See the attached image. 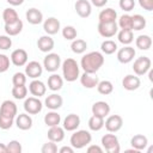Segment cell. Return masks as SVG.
Returning <instances> with one entry per match:
<instances>
[{
    "label": "cell",
    "mask_w": 153,
    "mask_h": 153,
    "mask_svg": "<svg viewBox=\"0 0 153 153\" xmlns=\"http://www.w3.org/2000/svg\"><path fill=\"white\" fill-rule=\"evenodd\" d=\"M100 50L106 55H111L117 50V44L111 39H106L100 44Z\"/></svg>",
    "instance_id": "38"
},
{
    "label": "cell",
    "mask_w": 153,
    "mask_h": 153,
    "mask_svg": "<svg viewBox=\"0 0 153 153\" xmlns=\"http://www.w3.org/2000/svg\"><path fill=\"white\" fill-rule=\"evenodd\" d=\"M102 146L108 153L120 152V142L115 134H105L102 137Z\"/></svg>",
    "instance_id": "4"
},
{
    "label": "cell",
    "mask_w": 153,
    "mask_h": 153,
    "mask_svg": "<svg viewBox=\"0 0 153 153\" xmlns=\"http://www.w3.org/2000/svg\"><path fill=\"white\" fill-rule=\"evenodd\" d=\"M87 152H88V153H93V152L102 153V152H103V148L99 147V146H96V145H91V146L87 147Z\"/></svg>",
    "instance_id": "50"
},
{
    "label": "cell",
    "mask_w": 153,
    "mask_h": 153,
    "mask_svg": "<svg viewBox=\"0 0 153 153\" xmlns=\"http://www.w3.org/2000/svg\"><path fill=\"white\" fill-rule=\"evenodd\" d=\"M118 31V25L116 22L112 23H98V32L104 38L114 37Z\"/></svg>",
    "instance_id": "7"
},
{
    "label": "cell",
    "mask_w": 153,
    "mask_h": 153,
    "mask_svg": "<svg viewBox=\"0 0 153 153\" xmlns=\"http://www.w3.org/2000/svg\"><path fill=\"white\" fill-rule=\"evenodd\" d=\"M61 67H62V75L65 80H67L68 82H73L79 78L80 67L74 59H71V57L66 59L62 62Z\"/></svg>",
    "instance_id": "2"
},
{
    "label": "cell",
    "mask_w": 153,
    "mask_h": 153,
    "mask_svg": "<svg viewBox=\"0 0 153 153\" xmlns=\"http://www.w3.org/2000/svg\"><path fill=\"white\" fill-rule=\"evenodd\" d=\"M54 45H55V42L54 39L49 36V35H44V36H41L37 41V47L38 49L42 51V53H49L54 49Z\"/></svg>",
    "instance_id": "20"
},
{
    "label": "cell",
    "mask_w": 153,
    "mask_h": 153,
    "mask_svg": "<svg viewBox=\"0 0 153 153\" xmlns=\"http://www.w3.org/2000/svg\"><path fill=\"white\" fill-rule=\"evenodd\" d=\"M80 126V117L76 114H69L63 120V129L67 131H74Z\"/></svg>",
    "instance_id": "19"
},
{
    "label": "cell",
    "mask_w": 153,
    "mask_h": 153,
    "mask_svg": "<svg viewBox=\"0 0 153 153\" xmlns=\"http://www.w3.org/2000/svg\"><path fill=\"white\" fill-rule=\"evenodd\" d=\"M63 86V79L59 75L53 73L49 78H48V88L51 91H59L61 90Z\"/></svg>",
    "instance_id": "29"
},
{
    "label": "cell",
    "mask_w": 153,
    "mask_h": 153,
    "mask_svg": "<svg viewBox=\"0 0 153 153\" xmlns=\"http://www.w3.org/2000/svg\"><path fill=\"white\" fill-rule=\"evenodd\" d=\"M123 126V118L120 115H111L104 121V127L109 133L118 131Z\"/></svg>",
    "instance_id": "9"
},
{
    "label": "cell",
    "mask_w": 153,
    "mask_h": 153,
    "mask_svg": "<svg viewBox=\"0 0 153 153\" xmlns=\"http://www.w3.org/2000/svg\"><path fill=\"white\" fill-rule=\"evenodd\" d=\"M76 35H78L76 29H75L74 26H72V25H67V26H65V27L62 29V36H63V38L67 39V41H73V39H75V38H76Z\"/></svg>",
    "instance_id": "39"
},
{
    "label": "cell",
    "mask_w": 153,
    "mask_h": 153,
    "mask_svg": "<svg viewBox=\"0 0 153 153\" xmlns=\"http://www.w3.org/2000/svg\"><path fill=\"white\" fill-rule=\"evenodd\" d=\"M13 122H14V118L0 115V128H1V129H4V130L10 129V128L13 126Z\"/></svg>",
    "instance_id": "45"
},
{
    "label": "cell",
    "mask_w": 153,
    "mask_h": 153,
    "mask_svg": "<svg viewBox=\"0 0 153 153\" xmlns=\"http://www.w3.org/2000/svg\"><path fill=\"white\" fill-rule=\"evenodd\" d=\"M16 126L20 130H29L32 127V118H31V116L27 112L26 114H19L16 117Z\"/></svg>",
    "instance_id": "23"
},
{
    "label": "cell",
    "mask_w": 153,
    "mask_h": 153,
    "mask_svg": "<svg viewBox=\"0 0 153 153\" xmlns=\"http://www.w3.org/2000/svg\"><path fill=\"white\" fill-rule=\"evenodd\" d=\"M6 1L12 6H19V5H22L24 2V0H6Z\"/></svg>",
    "instance_id": "53"
},
{
    "label": "cell",
    "mask_w": 153,
    "mask_h": 153,
    "mask_svg": "<svg viewBox=\"0 0 153 153\" xmlns=\"http://www.w3.org/2000/svg\"><path fill=\"white\" fill-rule=\"evenodd\" d=\"M80 82L85 88H94L98 85L99 79L97 75H94V73L84 72V74L80 76Z\"/></svg>",
    "instance_id": "21"
},
{
    "label": "cell",
    "mask_w": 153,
    "mask_h": 153,
    "mask_svg": "<svg viewBox=\"0 0 153 153\" xmlns=\"http://www.w3.org/2000/svg\"><path fill=\"white\" fill-rule=\"evenodd\" d=\"M92 141V135L90 134V131L87 130H76L74 134H72L71 136V146L74 149H81L84 147H86L87 145H90Z\"/></svg>",
    "instance_id": "3"
},
{
    "label": "cell",
    "mask_w": 153,
    "mask_h": 153,
    "mask_svg": "<svg viewBox=\"0 0 153 153\" xmlns=\"http://www.w3.org/2000/svg\"><path fill=\"white\" fill-rule=\"evenodd\" d=\"M145 26H146V19L143 16H141V14L131 16V30L140 31V30L145 29Z\"/></svg>",
    "instance_id": "34"
},
{
    "label": "cell",
    "mask_w": 153,
    "mask_h": 153,
    "mask_svg": "<svg viewBox=\"0 0 153 153\" xmlns=\"http://www.w3.org/2000/svg\"><path fill=\"white\" fill-rule=\"evenodd\" d=\"M130 145L134 149L141 152L143 151L148 145V139L142 134H136L130 139Z\"/></svg>",
    "instance_id": "25"
},
{
    "label": "cell",
    "mask_w": 153,
    "mask_h": 153,
    "mask_svg": "<svg viewBox=\"0 0 153 153\" xmlns=\"http://www.w3.org/2000/svg\"><path fill=\"white\" fill-rule=\"evenodd\" d=\"M10 68V57L5 54H0V73L6 72Z\"/></svg>",
    "instance_id": "47"
},
{
    "label": "cell",
    "mask_w": 153,
    "mask_h": 153,
    "mask_svg": "<svg viewBox=\"0 0 153 153\" xmlns=\"http://www.w3.org/2000/svg\"><path fill=\"white\" fill-rule=\"evenodd\" d=\"M97 90L100 94H104V96H108L110 93H112L114 91V85L111 81L109 80H103V81H99L98 85H97Z\"/></svg>",
    "instance_id": "37"
},
{
    "label": "cell",
    "mask_w": 153,
    "mask_h": 153,
    "mask_svg": "<svg viewBox=\"0 0 153 153\" xmlns=\"http://www.w3.org/2000/svg\"><path fill=\"white\" fill-rule=\"evenodd\" d=\"M118 5H120L121 10H123V11H126V12H129V11H131V10L134 8L135 1H134V0H120Z\"/></svg>",
    "instance_id": "48"
},
{
    "label": "cell",
    "mask_w": 153,
    "mask_h": 153,
    "mask_svg": "<svg viewBox=\"0 0 153 153\" xmlns=\"http://www.w3.org/2000/svg\"><path fill=\"white\" fill-rule=\"evenodd\" d=\"M140 85H141V81H140V78L137 75L128 74L122 80V86L127 91H135V90H137L140 87Z\"/></svg>",
    "instance_id": "15"
},
{
    "label": "cell",
    "mask_w": 153,
    "mask_h": 153,
    "mask_svg": "<svg viewBox=\"0 0 153 153\" xmlns=\"http://www.w3.org/2000/svg\"><path fill=\"white\" fill-rule=\"evenodd\" d=\"M98 19H99V23H112V22H116L117 19V12L114 10V8H105V10H102L99 16H98Z\"/></svg>",
    "instance_id": "27"
},
{
    "label": "cell",
    "mask_w": 153,
    "mask_h": 153,
    "mask_svg": "<svg viewBox=\"0 0 153 153\" xmlns=\"http://www.w3.org/2000/svg\"><path fill=\"white\" fill-rule=\"evenodd\" d=\"M12 47V39L7 35H1L0 36V49L1 50H7Z\"/></svg>",
    "instance_id": "46"
},
{
    "label": "cell",
    "mask_w": 153,
    "mask_h": 153,
    "mask_svg": "<svg viewBox=\"0 0 153 153\" xmlns=\"http://www.w3.org/2000/svg\"><path fill=\"white\" fill-rule=\"evenodd\" d=\"M60 122H61V116H60V114H57L55 110L48 112V114L44 116V123H45L48 127L59 126Z\"/></svg>",
    "instance_id": "31"
},
{
    "label": "cell",
    "mask_w": 153,
    "mask_h": 153,
    "mask_svg": "<svg viewBox=\"0 0 153 153\" xmlns=\"http://www.w3.org/2000/svg\"><path fill=\"white\" fill-rule=\"evenodd\" d=\"M2 19H4L5 24H11V23L17 22L19 19V17H18V13H17L16 10H13L11 7H7L2 12Z\"/></svg>",
    "instance_id": "33"
},
{
    "label": "cell",
    "mask_w": 153,
    "mask_h": 153,
    "mask_svg": "<svg viewBox=\"0 0 153 153\" xmlns=\"http://www.w3.org/2000/svg\"><path fill=\"white\" fill-rule=\"evenodd\" d=\"M44 104H45V106H47L48 109H50V110H57V109H60V108L62 106L63 99H62V97H61L60 94L53 93V94H49V96L45 98Z\"/></svg>",
    "instance_id": "22"
},
{
    "label": "cell",
    "mask_w": 153,
    "mask_h": 153,
    "mask_svg": "<svg viewBox=\"0 0 153 153\" xmlns=\"http://www.w3.org/2000/svg\"><path fill=\"white\" fill-rule=\"evenodd\" d=\"M60 26H61L60 20L56 19L55 17H50V18H48V19H45L44 23H43V30H44L49 36L57 33L59 30H60Z\"/></svg>",
    "instance_id": "16"
},
{
    "label": "cell",
    "mask_w": 153,
    "mask_h": 153,
    "mask_svg": "<svg viewBox=\"0 0 153 153\" xmlns=\"http://www.w3.org/2000/svg\"><path fill=\"white\" fill-rule=\"evenodd\" d=\"M91 110H92L93 115L105 118L109 115V112H110V105L106 102H104V100H99V102H96L92 105Z\"/></svg>",
    "instance_id": "18"
},
{
    "label": "cell",
    "mask_w": 153,
    "mask_h": 153,
    "mask_svg": "<svg viewBox=\"0 0 153 153\" xmlns=\"http://www.w3.org/2000/svg\"><path fill=\"white\" fill-rule=\"evenodd\" d=\"M48 139L54 142H61L65 139V129L60 126L50 127L48 130Z\"/></svg>",
    "instance_id": "26"
},
{
    "label": "cell",
    "mask_w": 153,
    "mask_h": 153,
    "mask_svg": "<svg viewBox=\"0 0 153 153\" xmlns=\"http://www.w3.org/2000/svg\"><path fill=\"white\" fill-rule=\"evenodd\" d=\"M17 112H18V109H17V105H16L14 102H12V100H4L1 103L0 115L14 118L17 116Z\"/></svg>",
    "instance_id": "14"
},
{
    "label": "cell",
    "mask_w": 153,
    "mask_h": 153,
    "mask_svg": "<svg viewBox=\"0 0 153 153\" xmlns=\"http://www.w3.org/2000/svg\"><path fill=\"white\" fill-rule=\"evenodd\" d=\"M148 72H149V80H151V81H153V71H151V69H149Z\"/></svg>",
    "instance_id": "55"
},
{
    "label": "cell",
    "mask_w": 153,
    "mask_h": 153,
    "mask_svg": "<svg viewBox=\"0 0 153 153\" xmlns=\"http://www.w3.org/2000/svg\"><path fill=\"white\" fill-rule=\"evenodd\" d=\"M91 4L96 7H104L108 4V0H91Z\"/></svg>",
    "instance_id": "51"
},
{
    "label": "cell",
    "mask_w": 153,
    "mask_h": 153,
    "mask_svg": "<svg viewBox=\"0 0 153 153\" xmlns=\"http://www.w3.org/2000/svg\"><path fill=\"white\" fill-rule=\"evenodd\" d=\"M7 153H22V145L19 141L17 140H12L10 141L7 145Z\"/></svg>",
    "instance_id": "43"
},
{
    "label": "cell",
    "mask_w": 153,
    "mask_h": 153,
    "mask_svg": "<svg viewBox=\"0 0 153 153\" xmlns=\"http://www.w3.org/2000/svg\"><path fill=\"white\" fill-rule=\"evenodd\" d=\"M71 48H72V51L73 53H75V54H82L87 49V43H86V41H84L81 38L73 39V42L71 44Z\"/></svg>",
    "instance_id": "36"
},
{
    "label": "cell",
    "mask_w": 153,
    "mask_h": 153,
    "mask_svg": "<svg viewBox=\"0 0 153 153\" xmlns=\"http://www.w3.org/2000/svg\"><path fill=\"white\" fill-rule=\"evenodd\" d=\"M12 82H13V86L25 85V82H26V74L25 73H22V72L14 73L13 76H12Z\"/></svg>",
    "instance_id": "42"
},
{
    "label": "cell",
    "mask_w": 153,
    "mask_h": 153,
    "mask_svg": "<svg viewBox=\"0 0 153 153\" xmlns=\"http://www.w3.org/2000/svg\"><path fill=\"white\" fill-rule=\"evenodd\" d=\"M117 38H118V41H120L122 44H124V45L130 44V43L134 41L133 30H124V29H121V31L117 33Z\"/></svg>",
    "instance_id": "32"
},
{
    "label": "cell",
    "mask_w": 153,
    "mask_h": 153,
    "mask_svg": "<svg viewBox=\"0 0 153 153\" xmlns=\"http://www.w3.org/2000/svg\"><path fill=\"white\" fill-rule=\"evenodd\" d=\"M121 29L124 30H131V16L129 14H123L118 19V24H117Z\"/></svg>",
    "instance_id": "41"
},
{
    "label": "cell",
    "mask_w": 153,
    "mask_h": 153,
    "mask_svg": "<svg viewBox=\"0 0 153 153\" xmlns=\"http://www.w3.org/2000/svg\"><path fill=\"white\" fill-rule=\"evenodd\" d=\"M60 153H73L74 152V148L73 147H69V146H63L59 149Z\"/></svg>",
    "instance_id": "52"
},
{
    "label": "cell",
    "mask_w": 153,
    "mask_h": 153,
    "mask_svg": "<svg viewBox=\"0 0 153 153\" xmlns=\"http://www.w3.org/2000/svg\"><path fill=\"white\" fill-rule=\"evenodd\" d=\"M27 94V87L25 85H20V86H13L12 88V96L16 99H24Z\"/></svg>",
    "instance_id": "40"
},
{
    "label": "cell",
    "mask_w": 153,
    "mask_h": 153,
    "mask_svg": "<svg viewBox=\"0 0 153 153\" xmlns=\"http://www.w3.org/2000/svg\"><path fill=\"white\" fill-rule=\"evenodd\" d=\"M25 16H26V20L32 25H38L43 22V13L38 8L32 7V8L27 10Z\"/></svg>",
    "instance_id": "24"
},
{
    "label": "cell",
    "mask_w": 153,
    "mask_h": 153,
    "mask_svg": "<svg viewBox=\"0 0 153 153\" xmlns=\"http://www.w3.org/2000/svg\"><path fill=\"white\" fill-rule=\"evenodd\" d=\"M42 73H43V67L38 61H30L29 63H26V67H25L26 76L31 79H37L38 76L42 75Z\"/></svg>",
    "instance_id": "11"
},
{
    "label": "cell",
    "mask_w": 153,
    "mask_h": 153,
    "mask_svg": "<svg viewBox=\"0 0 153 153\" xmlns=\"http://www.w3.org/2000/svg\"><path fill=\"white\" fill-rule=\"evenodd\" d=\"M151 66H152V61H151L149 57L140 56L134 61L133 71H134V73L136 75H143L151 69Z\"/></svg>",
    "instance_id": "6"
},
{
    "label": "cell",
    "mask_w": 153,
    "mask_h": 153,
    "mask_svg": "<svg viewBox=\"0 0 153 153\" xmlns=\"http://www.w3.org/2000/svg\"><path fill=\"white\" fill-rule=\"evenodd\" d=\"M135 44H136V48L141 50H148L152 47V38L148 35H140L136 37Z\"/></svg>",
    "instance_id": "30"
},
{
    "label": "cell",
    "mask_w": 153,
    "mask_h": 153,
    "mask_svg": "<svg viewBox=\"0 0 153 153\" xmlns=\"http://www.w3.org/2000/svg\"><path fill=\"white\" fill-rule=\"evenodd\" d=\"M75 11L78 13L79 17L81 18H87L91 16V12H92V6H91V2L87 1V0H76L75 2Z\"/></svg>",
    "instance_id": "13"
},
{
    "label": "cell",
    "mask_w": 153,
    "mask_h": 153,
    "mask_svg": "<svg viewBox=\"0 0 153 153\" xmlns=\"http://www.w3.org/2000/svg\"><path fill=\"white\" fill-rule=\"evenodd\" d=\"M23 26H24L23 22H22L20 19H18V20L14 22V23L5 24V32H6V35L10 36V37H11V36H17V35H19V33L22 32Z\"/></svg>",
    "instance_id": "28"
},
{
    "label": "cell",
    "mask_w": 153,
    "mask_h": 153,
    "mask_svg": "<svg viewBox=\"0 0 153 153\" xmlns=\"http://www.w3.org/2000/svg\"><path fill=\"white\" fill-rule=\"evenodd\" d=\"M43 104L38 99V97H29L24 102V110L29 115H36L42 111Z\"/></svg>",
    "instance_id": "8"
},
{
    "label": "cell",
    "mask_w": 153,
    "mask_h": 153,
    "mask_svg": "<svg viewBox=\"0 0 153 153\" xmlns=\"http://www.w3.org/2000/svg\"><path fill=\"white\" fill-rule=\"evenodd\" d=\"M104 65V56L99 51H90L81 57L80 66L86 73H94Z\"/></svg>",
    "instance_id": "1"
},
{
    "label": "cell",
    "mask_w": 153,
    "mask_h": 153,
    "mask_svg": "<svg viewBox=\"0 0 153 153\" xmlns=\"http://www.w3.org/2000/svg\"><path fill=\"white\" fill-rule=\"evenodd\" d=\"M103 127H104V118L103 117H99V116H96V115H92L90 117V120H88V128L91 130L98 131Z\"/></svg>",
    "instance_id": "35"
},
{
    "label": "cell",
    "mask_w": 153,
    "mask_h": 153,
    "mask_svg": "<svg viewBox=\"0 0 153 153\" xmlns=\"http://www.w3.org/2000/svg\"><path fill=\"white\" fill-rule=\"evenodd\" d=\"M0 153H7V146L5 143H0Z\"/></svg>",
    "instance_id": "54"
},
{
    "label": "cell",
    "mask_w": 153,
    "mask_h": 153,
    "mask_svg": "<svg viewBox=\"0 0 153 153\" xmlns=\"http://www.w3.org/2000/svg\"><path fill=\"white\" fill-rule=\"evenodd\" d=\"M43 67L47 72L54 73L61 67V57L56 53H49L43 60Z\"/></svg>",
    "instance_id": "5"
},
{
    "label": "cell",
    "mask_w": 153,
    "mask_h": 153,
    "mask_svg": "<svg viewBox=\"0 0 153 153\" xmlns=\"http://www.w3.org/2000/svg\"><path fill=\"white\" fill-rule=\"evenodd\" d=\"M27 53L26 50L24 49H16L12 51L11 54V62L17 66V67H22V66H25L27 63Z\"/></svg>",
    "instance_id": "12"
},
{
    "label": "cell",
    "mask_w": 153,
    "mask_h": 153,
    "mask_svg": "<svg viewBox=\"0 0 153 153\" xmlns=\"http://www.w3.org/2000/svg\"><path fill=\"white\" fill-rule=\"evenodd\" d=\"M135 49L130 45H126L117 51V60L121 63H129L135 57Z\"/></svg>",
    "instance_id": "10"
},
{
    "label": "cell",
    "mask_w": 153,
    "mask_h": 153,
    "mask_svg": "<svg viewBox=\"0 0 153 153\" xmlns=\"http://www.w3.org/2000/svg\"><path fill=\"white\" fill-rule=\"evenodd\" d=\"M41 152H42V153H56V152H57L56 142L49 140V142H45V143L42 146Z\"/></svg>",
    "instance_id": "44"
},
{
    "label": "cell",
    "mask_w": 153,
    "mask_h": 153,
    "mask_svg": "<svg viewBox=\"0 0 153 153\" xmlns=\"http://www.w3.org/2000/svg\"><path fill=\"white\" fill-rule=\"evenodd\" d=\"M29 91H30V93H31L32 96L39 98V97H42V96L45 94V92H47V86L44 85L43 81L37 80V79H33V80L30 82V85H29Z\"/></svg>",
    "instance_id": "17"
},
{
    "label": "cell",
    "mask_w": 153,
    "mask_h": 153,
    "mask_svg": "<svg viewBox=\"0 0 153 153\" xmlns=\"http://www.w3.org/2000/svg\"><path fill=\"white\" fill-rule=\"evenodd\" d=\"M140 6L146 11H153V0H139Z\"/></svg>",
    "instance_id": "49"
}]
</instances>
